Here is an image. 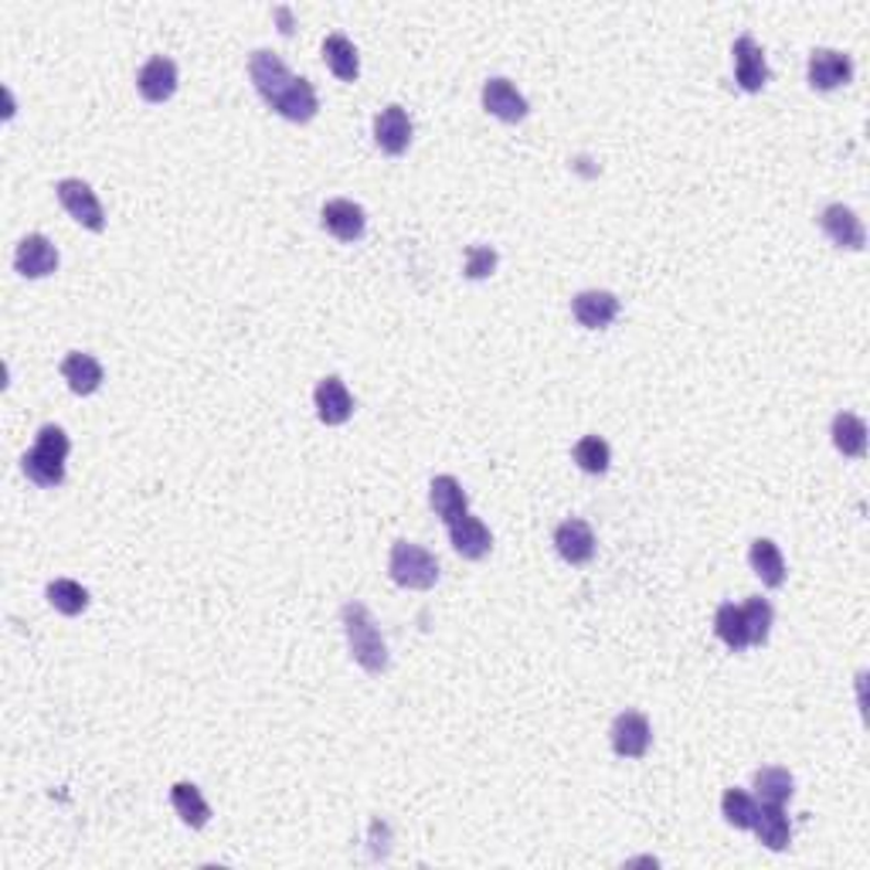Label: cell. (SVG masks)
Returning <instances> with one entry per match:
<instances>
[{
    "label": "cell",
    "instance_id": "16",
    "mask_svg": "<svg viewBox=\"0 0 870 870\" xmlns=\"http://www.w3.org/2000/svg\"><path fill=\"white\" fill-rule=\"evenodd\" d=\"M374 144L388 157H402L411 144V120L402 106H388L374 116Z\"/></svg>",
    "mask_w": 870,
    "mask_h": 870
},
{
    "label": "cell",
    "instance_id": "25",
    "mask_svg": "<svg viewBox=\"0 0 870 870\" xmlns=\"http://www.w3.org/2000/svg\"><path fill=\"white\" fill-rule=\"evenodd\" d=\"M170 803H173V810H178V816L188 826H194V829H201L207 820H212V806L204 803L201 789L191 786V782H178V786H173L170 789Z\"/></svg>",
    "mask_w": 870,
    "mask_h": 870
},
{
    "label": "cell",
    "instance_id": "17",
    "mask_svg": "<svg viewBox=\"0 0 870 870\" xmlns=\"http://www.w3.org/2000/svg\"><path fill=\"white\" fill-rule=\"evenodd\" d=\"M136 89H140V95L147 102H167L173 92H178V65L163 55L150 58L140 68V76H136Z\"/></svg>",
    "mask_w": 870,
    "mask_h": 870
},
{
    "label": "cell",
    "instance_id": "8",
    "mask_svg": "<svg viewBox=\"0 0 870 870\" xmlns=\"http://www.w3.org/2000/svg\"><path fill=\"white\" fill-rule=\"evenodd\" d=\"M449 541H452V547H456V554H463L466 562L486 558L490 547H494L490 528H486L479 517H470V513L452 520V524H449Z\"/></svg>",
    "mask_w": 870,
    "mask_h": 870
},
{
    "label": "cell",
    "instance_id": "20",
    "mask_svg": "<svg viewBox=\"0 0 870 870\" xmlns=\"http://www.w3.org/2000/svg\"><path fill=\"white\" fill-rule=\"evenodd\" d=\"M429 504L445 520V524H452L456 517L470 513V500H466L456 476H436L432 486H429Z\"/></svg>",
    "mask_w": 870,
    "mask_h": 870
},
{
    "label": "cell",
    "instance_id": "33",
    "mask_svg": "<svg viewBox=\"0 0 870 870\" xmlns=\"http://www.w3.org/2000/svg\"><path fill=\"white\" fill-rule=\"evenodd\" d=\"M497 269V252L490 246H473L466 249V275L470 280H486Z\"/></svg>",
    "mask_w": 870,
    "mask_h": 870
},
{
    "label": "cell",
    "instance_id": "5",
    "mask_svg": "<svg viewBox=\"0 0 870 870\" xmlns=\"http://www.w3.org/2000/svg\"><path fill=\"white\" fill-rule=\"evenodd\" d=\"M58 201L68 215H72L82 228L89 231H102L106 228V215H102V204L95 197V191L86 184V181H76V178H68V181H58Z\"/></svg>",
    "mask_w": 870,
    "mask_h": 870
},
{
    "label": "cell",
    "instance_id": "4",
    "mask_svg": "<svg viewBox=\"0 0 870 870\" xmlns=\"http://www.w3.org/2000/svg\"><path fill=\"white\" fill-rule=\"evenodd\" d=\"M249 76H252V86L259 89V95L269 102L272 110L280 106V102L290 95V89L296 86V76L283 65V58L272 55V52H256L249 58Z\"/></svg>",
    "mask_w": 870,
    "mask_h": 870
},
{
    "label": "cell",
    "instance_id": "21",
    "mask_svg": "<svg viewBox=\"0 0 870 870\" xmlns=\"http://www.w3.org/2000/svg\"><path fill=\"white\" fill-rule=\"evenodd\" d=\"M748 562H752V572L761 578V585L779 588L786 581V558H782V551H779L776 541H769V538L752 541Z\"/></svg>",
    "mask_w": 870,
    "mask_h": 870
},
{
    "label": "cell",
    "instance_id": "6",
    "mask_svg": "<svg viewBox=\"0 0 870 870\" xmlns=\"http://www.w3.org/2000/svg\"><path fill=\"white\" fill-rule=\"evenodd\" d=\"M854 79V61L850 55L837 48H816L810 55V86L820 92H833Z\"/></svg>",
    "mask_w": 870,
    "mask_h": 870
},
{
    "label": "cell",
    "instance_id": "30",
    "mask_svg": "<svg viewBox=\"0 0 870 870\" xmlns=\"http://www.w3.org/2000/svg\"><path fill=\"white\" fill-rule=\"evenodd\" d=\"M48 602H52L61 615H79V612H86V606H89V591H86L79 581H72V578H55V581L48 585Z\"/></svg>",
    "mask_w": 870,
    "mask_h": 870
},
{
    "label": "cell",
    "instance_id": "28",
    "mask_svg": "<svg viewBox=\"0 0 870 870\" xmlns=\"http://www.w3.org/2000/svg\"><path fill=\"white\" fill-rule=\"evenodd\" d=\"M752 782L761 803H776V806H786L795 792V782L786 769H758Z\"/></svg>",
    "mask_w": 870,
    "mask_h": 870
},
{
    "label": "cell",
    "instance_id": "9",
    "mask_svg": "<svg viewBox=\"0 0 870 870\" xmlns=\"http://www.w3.org/2000/svg\"><path fill=\"white\" fill-rule=\"evenodd\" d=\"M320 222L324 228L337 238V241H358L368 228V218H364V207L347 201V197H334L324 204L320 212Z\"/></svg>",
    "mask_w": 870,
    "mask_h": 870
},
{
    "label": "cell",
    "instance_id": "19",
    "mask_svg": "<svg viewBox=\"0 0 870 870\" xmlns=\"http://www.w3.org/2000/svg\"><path fill=\"white\" fill-rule=\"evenodd\" d=\"M752 829H755L758 844H765L769 850H786V847H789V840H792V826H789V816H786V810H782V806H776V803H761V806H758Z\"/></svg>",
    "mask_w": 870,
    "mask_h": 870
},
{
    "label": "cell",
    "instance_id": "15",
    "mask_svg": "<svg viewBox=\"0 0 870 870\" xmlns=\"http://www.w3.org/2000/svg\"><path fill=\"white\" fill-rule=\"evenodd\" d=\"M14 269L27 280H42V275L58 269V249L45 235H27L21 238V246L14 252Z\"/></svg>",
    "mask_w": 870,
    "mask_h": 870
},
{
    "label": "cell",
    "instance_id": "12",
    "mask_svg": "<svg viewBox=\"0 0 870 870\" xmlns=\"http://www.w3.org/2000/svg\"><path fill=\"white\" fill-rule=\"evenodd\" d=\"M554 547H558V554L568 565H588L596 558V534H591V528L581 517H572L554 531Z\"/></svg>",
    "mask_w": 870,
    "mask_h": 870
},
{
    "label": "cell",
    "instance_id": "22",
    "mask_svg": "<svg viewBox=\"0 0 870 870\" xmlns=\"http://www.w3.org/2000/svg\"><path fill=\"white\" fill-rule=\"evenodd\" d=\"M61 377L68 381V388H72L76 395H92L102 385V364L92 354L72 351L61 361Z\"/></svg>",
    "mask_w": 870,
    "mask_h": 870
},
{
    "label": "cell",
    "instance_id": "7",
    "mask_svg": "<svg viewBox=\"0 0 870 870\" xmlns=\"http://www.w3.org/2000/svg\"><path fill=\"white\" fill-rule=\"evenodd\" d=\"M609 738H612L615 755H622V758H643L646 748H649L653 731H649V721L640 711H622L612 721Z\"/></svg>",
    "mask_w": 870,
    "mask_h": 870
},
{
    "label": "cell",
    "instance_id": "11",
    "mask_svg": "<svg viewBox=\"0 0 870 870\" xmlns=\"http://www.w3.org/2000/svg\"><path fill=\"white\" fill-rule=\"evenodd\" d=\"M820 228L829 235L833 246H840V249H863V241H867V231L860 225V218L850 212L847 204H829L823 207V215H820Z\"/></svg>",
    "mask_w": 870,
    "mask_h": 870
},
{
    "label": "cell",
    "instance_id": "18",
    "mask_svg": "<svg viewBox=\"0 0 870 870\" xmlns=\"http://www.w3.org/2000/svg\"><path fill=\"white\" fill-rule=\"evenodd\" d=\"M313 398H317L320 422H327V426H343L354 415V398H351V392H347V385H343L337 374L324 377L320 385H317V395H313Z\"/></svg>",
    "mask_w": 870,
    "mask_h": 870
},
{
    "label": "cell",
    "instance_id": "2",
    "mask_svg": "<svg viewBox=\"0 0 870 870\" xmlns=\"http://www.w3.org/2000/svg\"><path fill=\"white\" fill-rule=\"evenodd\" d=\"M68 449H72V442H68L65 429H58V426H42V429H38V439H34V449L21 460L24 476H27L31 483L45 486V490H48V486H61Z\"/></svg>",
    "mask_w": 870,
    "mask_h": 870
},
{
    "label": "cell",
    "instance_id": "10",
    "mask_svg": "<svg viewBox=\"0 0 870 870\" xmlns=\"http://www.w3.org/2000/svg\"><path fill=\"white\" fill-rule=\"evenodd\" d=\"M735 55V79L745 92H761L765 82H769V61H765V52L755 45L752 34H742L731 48Z\"/></svg>",
    "mask_w": 870,
    "mask_h": 870
},
{
    "label": "cell",
    "instance_id": "13",
    "mask_svg": "<svg viewBox=\"0 0 870 870\" xmlns=\"http://www.w3.org/2000/svg\"><path fill=\"white\" fill-rule=\"evenodd\" d=\"M575 320L588 330H602L619 317V296L609 290H585L572 300Z\"/></svg>",
    "mask_w": 870,
    "mask_h": 870
},
{
    "label": "cell",
    "instance_id": "3",
    "mask_svg": "<svg viewBox=\"0 0 870 870\" xmlns=\"http://www.w3.org/2000/svg\"><path fill=\"white\" fill-rule=\"evenodd\" d=\"M388 572L395 578V585L402 588H432L439 581V562L436 554H429L422 544H411V541H398L392 547V558H388Z\"/></svg>",
    "mask_w": 870,
    "mask_h": 870
},
{
    "label": "cell",
    "instance_id": "27",
    "mask_svg": "<svg viewBox=\"0 0 870 870\" xmlns=\"http://www.w3.org/2000/svg\"><path fill=\"white\" fill-rule=\"evenodd\" d=\"M317 110H320L317 92H313V86L306 79H296L290 95L280 102V106H275V113H280L283 120H290V123H309L313 116H317Z\"/></svg>",
    "mask_w": 870,
    "mask_h": 870
},
{
    "label": "cell",
    "instance_id": "32",
    "mask_svg": "<svg viewBox=\"0 0 870 870\" xmlns=\"http://www.w3.org/2000/svg\"><path fill=\"white\" fill-rule=\"evenodd\" d=\"M742 612H745V625H748V643L761 646L765 640H769V633H772V606L765 602V599H758V596H752L742 606Z\"/></svg>",
    "mask_w": 870,
    "mask_h": 870
},
{
    "label": "cell",
    "instance_id": "29",
    "mask_svg": "<svg viewBox=\"0 0 870 870\" xmlns=\"http://www.w3.org/2000/svg\"><path fill=\"white\" fill-rule=\"evenodd\" d=\"M572 456H575L578 470H585L591 476H602L609 470V463H612L609 442L602 436H585V439H578L575 449H572Z\"/></svg>",
    "mask_w": 870,
    "mask_h": 870
},
{
    "label": "cell",
    "instance_id": "26",
    "mask_svg": "<svg viewBox=\"0 0 870 870\" xmlns=\"http://www.w3.org/2000/svg\"><path fill=\"white\" fill-rule=\"evenodd\" d=\"M833 445H837L844 456L860 460L867 452V426L857 419V415L840 411L837 419H833Z\"/></svg>",
    "mask_w": 870,
    "mask_h": 870
},
{
    "label": "cell",
    "instance_id": "14",
    "mask_svg": "<svg viewBox=\"0 0 870 870\" xmlns=\"http://www.w3.org/2000/svg\"><path fill=\"white\" fill-rule=\"evenodd\" d=\"M483 110L504 123H520L528 116V99L517 92L510 79H490L483 86Z\"/></svg>",
    "mask_w": 870,
    "mask_h": 870
},
{
    "label": "cell",
    "instance_id": "31",
    "mask_svg": "<svg viewBox=\"0 0 870 870\" xmlns=\"http://www.w3.org/2000/svg\"><path fill=\"white\" fill-rule=\"evenodd\" d=\"M755 813H758V803H755L748 792H742V789H727L724 792V799H721V816L731 826H735V829H752Z\"/></svg>",
    "mask_w": 870,
    "mask_h": 870
},
{
    "label": "cell",
    "instance_id": "23",
    "mask_svg": "<svg viewBox=\"0 0 870 870\" xmlns=\"http://www.w3.org/2000/svg\"><path fill=\"white\" fill-rule=\"evenodd\" d=\"M324 61L340 82H354L361 76L358 48L351 45V38H343V34H330V38L324 42Z\"/></svg>",
    "mask_w": 870,
    "mask_h": 870
},
{
    "label": "cell",
    "instance_id": "24",
    "mask_svg": "<svg viewBox=\"0 0 870 870\" xmlns=\"http://www.w3.org/2000/svg\"><path fill=\"white\" fill-rule=\"evenodd\" d=\"M714 633H718V640H721L727 649H735V653H742L745 646H752V643H748L745 612H742V606H735V602H724V606L718 609V615H714Z\"/></svg>",
    "mask_w": 870,
    "mask_h": 870
},
{
    "label": "cell",
    "instance_id": "1",
    "mask_svg": "<svg viewBox=\"0 0 870 870\" xmlns=\"http://www.w3.org/2000/svg\"><path fill=\"white\" fill-rule=\"evenodd\" d=\"M340 615H343V633H347L351 656L358 659L368 674H385V667H388V643H385V636H381L371 612L361 602H347Z\"/></svg>",
    "mask_w": 870,
    "mask_h": 870
}]
</instances>
